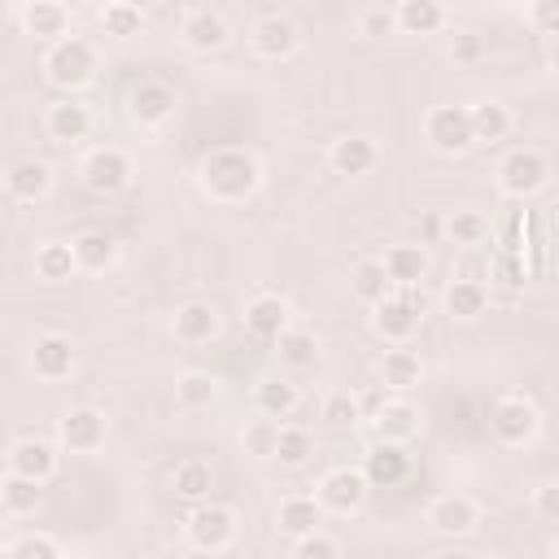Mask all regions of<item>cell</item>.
I'll list each match as a JSON object with an SVG mask.
<instances>
[{
    "instance_id": "obj_1",
    "label": "cell",
    "mask_w": 559,
    "mask_h": 559,
    "mask_svg": "<svg viewBox=\"0 0 559 559\" xmlns=\"http://www.w3.org/2000/svg\"><path fill=\"white\" fill-rule=\"evenodd\" d=\"M197 183L218 205H240L262 188V162L249 148H210L197 166Z\"/></svg>"
},
{
    "instance_id": "obj_2",
    "label": "cell",
    "mask_w": 559,
    "mask_h": 559,
    "mask_svg": "<svg viewBox=\"0 0 559 559\" xmlns=\"http://www.w3.org/2000/svg\"><path fill=\"white\" fill-rule=\"evenodd\" d=\"M92 74H96V48H92V39L66 35V39L48 44V52H44V79H48L52 87L74 92V87H83Z\"/></svg>"
},
{
    "instance_id": "obj_3",
    "label": "cell",
    "mask_w": 559,
    "mask_h": 559,
    "mask_svg": "<svg viewBox=\"0 0 559 559\" xmlns=\"http://www.w3.org/2000/svg\"><path fill=\"white\" fill-rule=\"evenodd\" d=\"M183 533H188V542H192L197 550L218 555V550H227V546L236 542L240 520H236V511H231L227 502H214V498H210V502H197V507L188 511Z\"/></svg>"
},
{
    "instance_id": "obj_4",
    "label": "cell",
    "mask_w": 559,
    "mask_h": 559,
    "mask_svg": "<svg viewBox=\"0 0 559 559\" xmlns=\"http://www.w3.org/2000/svg\"><path fill=\"white\" fill-rule=\"evenodd\" d=\"M424 140H428L437 153H445V157L467 153V148L476 144V135H472V114H467L463 105H432V109L424 114Z\"/></svg>"
},
{
    "instance_id": "obj_5",
    "label": "cell",
    "mask_w": 559,
    "mask_h": 559,
    "mask_svg": "<svg viewBox=\"0 0 559 559\" xmlns=\"http://www.w3.org/2000/svg\"><path fill=\"white\" fill-rule=\"evenodd\" d=\"M537 428H542V415H537V406H533L528 397H520V393L498 397L493 411H489V432H493L502 445H528V441L537 437Z\"/></svg>"
},
{
    "instance_id": "obj_6",
    "label": "cell",
    "mask_w": 559,
    "mask_h": 559,
    "mask_svg": "<svg viewBox=\"0 0 559 559\" xmlns=\"http://www.w3.org/2000/svg\"><path fill=\"white\" fill-rule=\"evenodd\" d=\"M419 319H424V297H415V288H402V293L384 297L380 306H371V328H376V336H384V341H393V345H402L406 336H415Z\"/></svg>"
},
{
    "instance_id": "obj_7",
    "label": "cell",
    "mask_w": 559,
    "mask_h": 559,
    "mask_svg": "<svg viewBox=\"0 0 559 559\" xmlns=\"http://www.w3.org/2000/svg\"><path fill=\"white\" fill-rule=\"evenodd\" d=\"M79 175H83V188H87V192L114 197V192H122V188L131 183V157H127L122 148H114V144H100V148H92V153L83 157Z\"/></svg>"
},
{
    "instance_id": "obj_8",
    "label": "cell",
    "mask_w": 559,
    "mask_h": 559,
    "mask_svg": "<svg viewBox=\"0 0 559 559\" xmlns=\"http://www.w3.org/2000/svg\"><path fill=\"white\" fill-rule=\"evenodd\" d=\"M546 175H550V166H546V157L537 148H511L498 162V188L507 197H533V192H542Z\"/></svg>"
},
{
    "instance_id": "obj_9",
    "label": "cell",
    "mask_w": 559,
    "mask_h": 559,
    "mask_svg": "<svg viewBox=\"0 0 559 559\" xmlns=\"http://www.w3.org/2000/svg\"><path fill=\"white\" fill-rule=\"evenodd\" d=\"M367 476L362 467H332L319 476V489L314 498L323 502V511H336V515H354L362 502H367Z\"/></svg>"
},
{
    "instance_id": "obj_10",
    "label": "cell",
    "mask_w": 559,
    "mask_h": 559,
    "mask_svg": "<svg viewBox=\"0 0 559 559\" xmlns=\"http://www.w3.org/2000/svg\"><path fill=\"white\" fill-rule=\"evenodd\" d=\"M105 415L96 411V406H70V411H61V419H57V441H61V450H70V454H92V450H100L105 445Z\"/></svg>"
},
{
    "instance_id": "obj_11",
    "label": "cell",
    "mask_w": 559,
    "mask_h": 559,
    "mask_svg": "<svg viewBox=\"0 0 559 559\" xmlns=\"http://www.w3.org/2000/svg\"><path fill=\"white\" fill-rule=\"evenodd\" d=\"M127 109H131V118L140 127H166L175 118V109H179V92L170 83H162V79H140L131 87V96H127Z\"/></svg>"
},
{
    "instance_id": "obj_12",
    "label": "cell",
    "mask_w": 559,
    "mask_h": 559,
    "mask_svg": "<svg viewBox=\"0 0 559 559\" xmlns=\"http://www.w3.org/2000/svg\"><path fill=\"white\" fill-rule=\"evenodd\" d=\"M249 44H253V52L266 57V61H288V57L301 48V31H297V22L284 17V13H262V17L253 22V31H249Z\"/></svg>"
},
{
    "instance_id": "obj_13",
    "label": "cell",
    "mask_w": 559,
    "mask_h": 559,
    "mask_svg": "<svg viewBox=\"0 0 559 559\" xmlns=\"http://www.w3.org/2000/svg\"><path fill=\"white\" fill-rule=\"evenodd\" d=\"M179 39H183L192 52H218V48L231 39V26H227V17H223L218 9L197 4V9H188V13L179 17Z\"/></svg>"
},
{
    "instance_id": "obj_14",
    "label": "cell",
    "mask_w": 559,
    "mask_h": 559,
    "mask_svg": "<svg viewBox=\"0 0 559 559\" xmlns=\"http://www.w3.org/2000/svg\"><path fill=\"white\" fill-rule=\"evenodd\" d=\"M328 166H332L336 175H345V179L371 175V170L380 166V144H376L371 135H358V131L336 135L332 148H328Z\"/></svg>"
},
{
    "instance_id": "obj_15",
    "label": "cell",
    "mask_w": 559,
    "mask_h": 559,
    "mask_svg": "<svg viewBox=\"0 0 559 559\" xmlns=\"http://www.w3.org/2000/svg\"><path fill=\"white\" fill-rule=\"evenodd\" d=\"M57 463H61V454L44 437H22V441L9 445V472L26 476V480H39V485L52 480L57 476Z\"/></svg>"
},
{
    "instance_id": "obj_16",
    "label": "cell",
    "mask_w": 559,
    "mask_h": 559,
    "mask_svg": "<svg viewBox=\"0 0 559 559\" xmlns=\"http://www.w3.org/2000/svg\"><path fill=\"white\" fill-rule=\"evenodd\" d=\"M428 524L441 533V537H463L480 524V507L467 498V493H441L428 502Z\"/></svg>"
},
{
    "instance_id": "obj_17",
    "label": "cell",
    "mask_w": 559,
    "mask_h": 559,
    "mask_svg": "<svg viewBox=\"0 0 559 559\" xmlns=\"http://www.w3.org/2000/svg\"><path fill=\"white\" fill-rule=\"evenodd\" d=\"M245 328H249L258 341H280V336L293 328L288 301H284L280 293H258V297H249V306H245Z\"/></svg>"
},
{
    "instance_id": "obj_18",
    "label": "cell",
    "mask_w": 559,
    "mask_h": 559,
    "mask_svg": "<svg viewBox=\"0 0 559 559\" xmlns=\"http://www.w3.org/2000/svg\"><path fill=\"white\" fill-rule=\"evenodd\" d=\"M31 371L39 376V380H66L70 371H74V341L70 336H61V332H44V336H35V345H31Z\"/></svg>"
},
{
    "instance_id": "obj_19",
    "label": "cell",
    "mask_w": 559,
    "mask_h": 559,
    "mask_svg": "<svg viewBox=\"0 0 559 559\" xmlns=\"http://www.w3.org/2000/svg\"><path fill=\"white\" fill-rule=\"evenodd\" d=\"M44 131H48V140H57V144H79V140H87V131H92V109L79 105L74 96H66V100L48 105Z\"/></svg>"
},
{
    "instance_id": "obj_20",
    "label": "cell",
    "mask_w": 559,
    "mask_h": 559,
    "mask_svg": "<svg viewBox=\"0 0 559 559\" xmlns=\"http://www.w3.org/2000/svg\"><path fill=\"white\" fill-rule=\"evenodd\" d=\"M4 188H9L13 201L35 205V201L48 197V188H52V170H48V162H39V157H22V162H13V166L4 170Z\"/></svg>"
},
{
    "instance_id": "obj_21",
    "label": "cell",
    "mask_w": 559,
    "mask_h": 559,
    "mask_svg": "<svg viewBox=\"0 0 559 559\" xmlns=\"http://www.w3.org/2000/svg\"><path fill=\"white\" fill-rule=\"evenodd\" d=\"M406 472H411V454H406L402 445H393V441H376L371 454L362 459V476H367V485H376V489L402 485Z\"/></svg>"
},
{
    "instance_id": "obj_22",
    "label": "cell",
    "mask_w": 559,
    "mask_h": 559,
    "mask_svg": "<svg viewBox=\"0 0 559 559\" xmlns=\"http://www.w3.org/2000/svg\"><path fill=\"white\" fill-rule=\"evenodd\" d=\"M17 17H22L26 35L48 39V44H57V39H66V35H70V9H66V4H57V0H31V4H22V9H17Z\"/></svg>"
},
{
    "instance_id": "obj_23",
    "label": "cell",
    "mask_w": 559,
    "mask_h": 559,
    "mask_svg": "<svg viewBox=\"0 0 559 559\" xmlns=\"http://www.w3.org/2000/svg\"><path fill=\"white\" fill-rule=\"evenodd\" d=\"M376 428V441H393V445H406L415 432H419V406L406 402V397H389L384 411L371 419Z\"/></svg>"
},
{
    "instance_id": "obj_24",
    "label": "cell",
    "mask_w": 559,
    "mask_h": 559,
    "mask_svg": "<svg viewBox=\"0 0 559 559\" xmlns=\"http://www.w3.org/2000/svg\"><path fill=\"white\" fill-rule=\"evenodd\" d=\"M275 524H280V533H288L293 542H301V537L319 533V524H323V502L310 498V493H293V498L280 502Z\"/></svg>"
},
{
    "instance_id": "obj_25",
    "label": "cell",
    "mask_w": 559,
    "mask_h": 559,
    "mask_svg": "<svg viewBox=\"0 0 559 559\" xmlns=\"http://www.w3.org/2000/svg\"><path fill=\"white\" fill-rule=\"evenodd\" d=\"M175 336L183 345H205L218 336V310L210 301H183L175 310Z\"/></svg>"
},
{
    "instance_id": "obj_26",
    "label": "cell",
    "mask_w": 559,
    "mask_h": 559,
    "mask_svg": "<svg viewBox=\"0 0 559 559\" xmlns=\"http://www.w3.org/2000/svg\"><path fill=\"white\" fill-rule=\"evenodd\" d=\"M419 380H424V362H419V354H415V349L393 345V349H384V354H380V384H384V389L406 393V389H415Z\"/></svg>"
},
{
    "instance_id": "obj_27",
    "label": "cell",
    "mask_w": 559,
    "mask_h": 559,
    "mask_svg": "<svg viewBox=\"0 0 559 559\" xmlns=\"http://www.w3.org/2000/svg\"><path fill=\"white\" fill-rule=\"evenodd\" d=\"M70 249H74V262H79V271H109L114 266V258H118V240L109 236V231H100V227H87V231H79L74 240H70Z\"/></svg>"
},
{
    "instance_id": "obj_28",
    "label": "cell",
    "mask_w": 559,
    "mask_h": 559,
    "mask_svg": "<svg viewBox=\"0 0 559 559\" xmlns=\"http://www.w3.org/2000/svg\"><path fill=\"white\" fill-rule=\"evenodd\" d=\"M349 293L362 301V306H380L384 297H393V280L384 271L380 258H362L349 266Z\"/></svg>"
},
{
    "instance_id": "obj_29",
    "label": "cell",
    "mask_w": 559,
    "mask_h": 559,
    "mask_svg": "<svg viewBox=\"0 0 559 559\" xmlns=\"http://www.w3.org/2000/svg\"><path fill=\"white\" fill-rule=\"evenodd\" d=\"M441 306H445L450 319L472 323V319L485 314V306H489V288H485L480 280H450V288L441 293Z\"/></svg>"
},
{
    "instance_id": "obj_30",
    "label": "cell",
    "mask_w": 559,
    "mask_h": 559,
    "mask_svg": "<svg viewBox=\"0 0 559 559\" xmlns=\"http://www.w3.org/2000/svg\"><path fill=\"white\" fill-rule=\"evenodd\" d=\"M380 262H384V271H389V280H393L397 288H415V284L428 275V253H424V245H389Z\"/></svg>"
},
{
    "instance_id": "obj_31",
    "label": "cell",
    "mask_w": 559,
    "mask_h": 559,
    "mask_svg": "<svg viewBox=\"0 0 559 559\" xmlns=\"http://www.w3.org/2000/svg\"><path fill=\"white\" fill-rule=\"evenodd\" d=\"M445 4L441 0H402L397 4V31L406 35H437L445 26Z\"/></svg>"
},
{
    "instance_id": "obj_32",
    "label": "cell",
    "mask_w": 559,
    "mask_h": 559,
    "mask_svg": "<svg viewBox=\"0 0 559 559\" xmlns=\"http://www.w3.org/2000/svg\"><path fill=\"white\" fill-rule=\"evenodd\" d=\"M467 114H472V135H476V144H480V140H485V144L507 140L511 127H515V118H511V109H507L502 100H476Z\"/></svg>"
},
{
    "instance_id": "obj_33",
    "label": "cell",
    "mask_w": 559,
    "mask_h": 559,
    "mask_svg": "<svg viewBox=\"0 0 559 559\" xmlns=\"http://www.w3.org/2000/svg\"><path fill=\"white\" fill-rule=\"evenodd\" d=\"M175 493L188 498V502H210V489H214V467L205 459H183L175 463V476H170Z\"/></svg>"
},
{
    "instance_id": "obj_34",
    "label": "cell",
    "mask_w": 559,
    "mask_h": 559,
    "mask_svg": "<svg viewBox=\"0 0 559 559\" xmlns=\"http://www.w3.org/2000/svg\"><path fill=\"white\" fill-rule=\"evenodd\" d=\"M253 397H258V415H266V419H288V415L297 411V402H301L297 384H288V380H280V376L262 380Z\"/></svg>"
},
{
    "instance_id": "obj_35",
    "label": "cell",
    "mask_w": 559,
    "mask_h": 559,
    "mask_svg": "<svg viewBox=\"0 0 559 559\" xmlns=\"http://www.w3.org/2000/svg\"><path fill=\"white\" fill-rule=\"evenodd\" d=\"M485 236H489V218H485L480 210L463 205V210H450V214H445V240H450V245L472 249V245H485Z\"/></svg>"
},
{
    "instance_id": "obj_36",
    "label": "cell",
    "mask_w": 559,
    "mask_h": 559,
    "mask_svg": "<svg viewBox=\"0 0 559 559\" xmlns=\"http://www.w3.org/2000/svg\"><path fill=\"white\" fill-rule=\"evenodd\" d=\"M96 17H100L105 35H114V39H131V35L144 31V9L131 4V0H109V4H100Z\"/></svg>"
},
{
    "instance_id": "obj_37",
    "label": "cell",
    "mask_w": 559,
    "mask_h": 559,
    "mask_svg": "<svg viewBox=\"0 0 559 559\" xmlns=\"http://www.w3.org/2000/svg\"><path fill=\"white\" fill-rule=\"evenodd\" d=\"M74 271H79V262H74V249H70V245L52 240V245H39V249H35V275H39L44 284H61V280H70Z\"/></svg>"
},
{
    "instance_id": "obj_38",
    "label": "cell",
    "mask_w": 559,
    "mask_h": 559,
    "mask_svg": "<svg viewBox=\"0 0 559 559\" xmlns=\"http://www.w3.org/2000/svg\"><path fill=\"white\" fill-rule=\"evenodd\" d=\"M175 402L183 406V411H205L210 402H214V376L210 371H179L175 376Z\"/></svg>"
},
{
    "instance_id": "obj_39",
    "label": "cell",
    "mask_w": 559,
    "mask_h": 559,
    "mask_svg": "<svg viewBox=\"0 0 559 559\" xmlns=\"http://www.w3.org/2000/svg\"><path fill=\"white\" fill-rule=\"evenodd\" d=\"M0 502H4L9 515H31V511L39 507V480H26V476H17V472H4V480H0Z\"/></svg>"
},
{
    "instance_id": "obj_40",
    "label": "cell",
    "mask_w": 559,
    "mask_h": 559,
    "mask_svg": "<svg viewBox=\"0 0 559 559\" xmlns=\"http://www.w3.org/2000/svg\"><path fill=\"white\" fill-rule=\"evenodd\" d=\"M275 354H280V362H288V367H306V362L319 358V336H314L310 328H288V332L275 341Z\"/></svg>"
},
{
    "instance_id": "obj_41",
    "label": "cell",
    "mask_w": 559,
    "mask_h": 559,
    "mask_svg": "<svg viewBox=\"0 0 559 559\" xmlns=\"http://www.w3.org/2000/svg\"><path fill=\"white\" fill-rule=\"evenodd\" d=\"M240 445H245V454H253V459H275L280 424H275V419H266V415L249 419V424L240 428Z\"/></svg>"
},
{
    "instance_id": "obj_42",
    "label": "cell",
    "mask_w": 559,
    "mask_h": 559,
    "mask_svg": "<svg viewBox=\"0 0 559 559\" xmlns=\"http://www.w3.org/2000/svg\"><path fill=\"white\" fill-rule=\"evenodd\" d=\"M310 454H314V441H310V432H306V428H280L275 459H280L284 467H306V463H310Z\"/></svg>"
},
{
    "instance_id": "obj_43",
    "label": "cell",
    "mask_w": 559,
    "mask_h": 559,
    "mask_svg": "<svg viewBox=\"0 0 559 559\" xmlns=\"http://www.w3.org/2000/svg\"><path fill=\"white\" fill-rule=\"evenodd\" d=\"M4 559H61V550L48 533H22L17 542H9Z\"/></svg>"
},
{
    "instance_id": "obj_44",
    "label": "cell",
    "mask_w": 559,
    "mask_h": 559,
    "mask_svg": "<svg viewBox=\"0 0 559 559\" xmlns=\"http://www.w3.org/2000/svg\"><path fill=\"white\" fill-rule=\"evenodd\" d=\"M393 31H397V9H389V4H367V9H358V35L380 39V35H393Z\"/></svg>"
},
{
    "instance_id": "obj_45",
    "label": "cell",
    "mask_w": 559,
    "mask_h": 559,
    "mask_svg": "<svg viewBox=\"0 0 559 559\" xmlns=\"http://www.w3.org/2000/svg\"><path fill=\"white\" fill-rule=\"evenodd\" d=\"M323 419L328 424H354V419H362V406H358V397L354 393H328V402H323Z\"/></svg>"
},
{
    "instance_id": "obj_46",
    "label": "cell",
    "mask_w": 559,
    "mask_h": 559,
    "mask_svg": "<svg viewBox=\"0 0 559 559\" xmlns=\"http://www.w3.org/2000/svg\"><path fill=\"white\" fill-rule=\"evenodd\" d=\"M293 559H341V546L319 528V533H310V537L293 542Z\"/></svg>"
},
{
    "instance_id": "obj_47",
    "label": "cell",
    "mask_w": 559,
    "mask_h": 559,
    "mask_svg": "<svg viewBox=\"0 0 559 559\" xmlns=\"http://www.w3.org/2000/svg\"><path fill=\"white\" fill-rule=\"evenodd\" d=\"M528 22H533L542 35L559 39V0H537V4L528 9Z\"/></svg>"
},
{
    "instance_id": "obj_48",
    "label": "cell",
    "mask_w": 559,
    "mask_h": 559,
    "mask_svg": "<svg viewBox=\"0 0 559 559\" xmlns=\"http://www.w3.org/2000/svg\"><path fill=\"white\" fill-rule=\"evenodd\" d=\"M450 57H454V61H480V57H485V39H480L476 31H459V35L450 39Z\"/></svg>"
},
{
    "instance_id": "obj_49",
    "label": "cell",
    "mask_w": 559,
    "mask_h": 559,
    "mask_svg": "<svg viewBox=\"0 0 559 559\" xmlns=\"http://www.w3.org/2000/svg\"><path fill=\"white\" fill-rule=\"evenodd\" d=\"M533 511H537L542 520L559 524V480H546V485H537V493H533Z\"/></svg>"
},
{
    "instance_id": "obj_50",
    "label": "cell",
    "mask_w": 559,
    "mask_h": 559,
    "mask_svg": "<svg viewBox=\"0 0 559 559\" xmlns=\"http://www.w3.org/2000/svg\"><path fill=\"white\" fill-rule=\"evenodd\" d=\"M384 402H389V397H384V384H380V389H367V393L358 397V406H362V419H376V415L384 411Z\"/></svg>"
},
{
    "instance_id": "obj_51",
    "label": "cell",
    "mask_w": 559,
    "mask_h": 559,
    "mask_svg": "<svg viewBox=\"0 0 559 559\" xmlns=\"http://www.w3.org/2000/svg\"><path fill=\"white\" fill-rule=\"evenodd\" d=\"M546 66L559 74V39H550V48H546Z\"/></svg>"
},
{
    "instance_id": "obj_52",
    "label": "cell",
    "mask_w": 559,
    "mask_h": 559,
    "mask_svg": "<svg viewBox=\"0 0 559 559\" xmlns=\"http://www.w3.org/2000/svg\"><path fill=\"white\" fill-rule=\"evenodd\" d=\"M61 559H92V555H83V550H70V555H61Z\"/></svg>"
},
{
    "instance_id": "obj_53",
    "label": "cell",
    "mask_w": 559,
    "mask_h": 559,
    "mask_svg": "<svg viewBox=\"0 0 559 559\" xmlns=\"http://www.w3.org/2000/svg\"><path fill=\"white\" fill-rule=\"evenodd\" d=\"M472 559H498V555H472Z\"/></svg>"
},
{
    "instance_id": "obj_54",
    "label": "cell",
    "mask_w": 559,
    "mask_h": 559,
    "mask_svg": "<svg viewBox=\"0 0 559 559\" xmlns=\"http://www.w3.org/2000/svg\"><path fill=\"white\" fill-rule=\"evenodd\" d=\"M555 559H559V542H555Z\"/></svg>"
}]
</instances>
